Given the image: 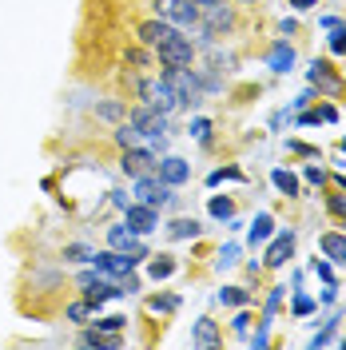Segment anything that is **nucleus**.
<instances>
[{
  "mask_svg": "<svg viewBox=\"0 0 346 350\" xmlns=\"http://www.w3.org/2000/svg\"><path fill=\"white\" fill-rule=\"evenodd\" d=\"M168 88H175V96L183 100V108H195V104H203V80L195 76L191 68H172L163 64V76H159Z\"/></svg>",
  "mask_w": 346,
  "mask_h": 350,
  "instance_id": "obj_1",
  "label": "nucleus"
},
{
  "mask_svg": "<svg viewBox=\"0 0 346 350\" xmlns=\"http://www.w3.org/2000/svg\"><path fill=\"white\" fill-rule=\"evenodd\" d=\"M231 24H235V12H231L223 0L199 8V36H203V40H211V36H219V32H231Z\"/></svg>",
  "mask_w": 346,
  "mask_h": 350,
  "instance_id": "obj_2",
  "label": "nucleus"
},
{
  "mask_svg": "<svg viewBox=\"0 0 346 350\" xmlns=\"http://www.w3.org/2000/svg\"><path fill=\"white\" fill-rule=\"evenodd\" d=\"M131 128L139 131L144 139H159V144H168V116L163 111H155V108H135L131 111V120H128Z\"/></svg>",
  "mask_w": 346,
  "mask_h": 350,
  "instance_id": "obj_3",
  "label": "nucleus"
},
{
  "mask_svg": "<svg viewBox=\"0 0 346 350\" xmlns=\"http://www.w3.org/2000/svg\"><path fill=\"white\" fill-rule=\"evenodd\" d=\"M135 92H139V100H144L148 108L163 111V116H172V111L183 108V100L175 96V88H168L163 80H159V84H135Z\"/></svg>",
  "mask_w": 346,
  "mask_h": 350,
  "instance_id": "obj_4",
  "label": "nucleus"
},
{
  "mask_svg": "<svg viewBox=\"0 0 346 350\" xmlns=\"http://www.w3.org/2000/svg\"><path fill=\"white\" fill-rule=\"evenodd\" d=\"M155 56H159V64H172V68H191V60H195L191 36L175 32V36H172L168 44H159V48H155Z\"/></svg>",
  "mask_w": 346,
  "mask_h": 350,
  "instance_id": "obj_5",
  "label": "nucleus"
},
{
  "mask_svg": "<svg viewBox=\"0 0 346 350\" xmlns=\"http://www.w3.org/2000/svg\"><path fill=\"white\" fill-rule=\"evenodd\" d=\"M135 196L139 203H148V207H168L172 203V187L159 179V175H144V179H135Z\"/></svg>",
  "mask_w": 346,
  "mask_h": 350,
  "instance_id": "obj_6",
  "label": "nucleus"
},
{
  "mask_svg": "<svg viewBox=\"0 0 346 350\" xmlns=\"http://www.w3.org/2000/svg\"><path fill=\"white\" fill-rule=\"evenodd\" d=\"M120 167L131 175V179H144V175H155V155L152 152H144V148H128L124 152V159H120Z\"/></svg>",
  "mask_w": 346,
  "mask_h": 350,
  "instance_id": "obj_7",
  "label": "nucleus"
},
{
  "mask_svg": "<svg viewBox=\"0 0 346 350\" xmlns=\"http://www.w3.org/2000/svg\"><path fill=\"white\" fill-rule=\"evenodd\" d=\"M175 32H179V28H175V24H168V21H159V16H155V21H144L139 24V40L148 44V48H159V44H168L175 36Z\"/></svg>",
  "mask_w": 346,
  "mask_h": 350,
  "instance_id": "obj_8",
  "label": "nucleus"
},
{
  "mask_svg": "<svg viewBox=\"0 0 346 350\" xmlns=\"http://www.w3.org/2000/svg\"><path fill=\"white\" fill-rule=\"evenodd\" d=\"M155 175H159L168 187H179V183H187V179H191V167H187V159H179V155H168V159L155 167Z\"/></svg>",
  "mask_w": 346,
  "mask_h": 350,
  "instance_id": "obj_9",
  "label": "nucleus"
},
{
  "mask_svg": "<svg viewBox=\"0 0 346 350\" xmlns=\"http://www.w3.org/2000/svg\"><path fill=\"white\" fill-rule=\"evenodd\" d=\"M128 227L135 235H148L159 227V207H148V203H139V207H128Z\"/></svg>",
  "mask_w": 346,
  "mask_h": 350,
  "instance_id": "obj_10",
  "label": "nucleus"
},
{
  "mask_svg": "<svg viewBox=\"0 0 346 350\" xmlns=\"http://www.w3.org/2000/svg\"><path fill=\"white\" fill-rule=\"evenodd\" d=\"M310 84L319 88V92H326V96H338L343 92V80L330 72V64H323V60H315L310 64Z\"/></svg>",
  "mask_w": 346,
  "mask_h": 350,
  "instance_id": "obj_11",
  "label": "nucleus"
},
{
  "mask_svg": "<svg viewBox=\"0 0 346 350\" xmlns=\"http://www.w3.org/2000/svg\"><path fill=\"white\" fill-rule=\"evenodd\" d=\"M291 251H295V231H282V235H275L271 251H267V267H282V262L291 259Z\"/></svg>",
  "mask_w": 346,
  "mask_h": 350,
  "instance_id": "obj_12",
  "label": "nucleus"
},
{
  "mask_svg": "<svg viewBox=\"0 0 346 350\" xmlns=\"http://www.w3.org/2000/svg\"><path fill=\"white\" fill-rule=\"evenodd\" d=\"M319 247H323V255L330 262H338V267L346 262V235H338V231H326L323 239H319Z\"/></svg>",
  "mask_w": 346,
  "mask_h": 350,
  "instance_id": "obj_13",
  "label": "nucleus"
},
{
  "mask_svg": "<svg viewBox=\"0 0 346 350\" xmlns=\"http://www.w3.org/2000/svg\"><path fill=\"white\" fill-rule=\"evenodd\" d=\"M267 64H271V72H279V76H282V72H291V68H295V48H291L287 40H279L275 48H271Z\"/></svg>",
  "mask_w": 346,
  "mask_h": 350,
  "instance_id": "obj_14",
  "label": "nucleus"
},
{
  "mask_svg": "<svg viewBox=\"0 0 346 350\" xmlns=\"http://www.w3.org/2000/svg\"><path fill=\"white\" fill-rule=\"evenodd\" d=\"M191 342L195 347H219V327L211 323V319H199V323H195Z\"/></svg>",
  "mask_w": 346,
  "mask_h": 350,
  "instance_id": "obj_15",
  "label": "nucleus"
},
{
  "mask_svg": "<svg viewBox=\"0 0 346 350\" xmlns=\"http://www.w3.org/2000/svg\"><path fill=\"white\" fill-rule=\"evenodd\" d=\"M96 310H100V303H92V299L84 295L80 303H72L64 310V319H68V323H84V319H92V314H96Z\"/></svg>",
  "mask_w": 346,
  "mask_h": 350,
  "instance_id": "obj_16",
  "label": "nucleus"
},
{
  "mask_svg": "<svg viewBox=\"0 0 346 350\" xmlns=\"http://www.w3.org/2000/svg\"><path fill=\"white\" fill-rule=\"evenodd\" d=\"M199 231H203V227H199V219H175L172 227H168V235H172V239H199Z\"/></svg>",
  "mask_w": 346,
  "mask_h": 350,
  "instance_id": "obj_17",
  "label": "nucleus"
},
{
  "mask_svg": "<svg viewBox=\"0 0 346 350\" xmlns=\"http://www.w3.org/2000/svg\"><path fill=\"white\" fill-rule=\"evenodd\" d=\"M135 239H139V235L131 231L128 223H120V227H111V231H108V243L116 247V251H128V247H131Z\"/></svg>",
  "mask_w": 346,
  "mask_h": 350,
  "instance_id": "obj_18",
  "label": "nucleus"
},
{
  "mask_svg": "<svg viewBox=\"0 0 346 350\" xmlns=\"http://www.w3.org/2000/svg\"><path fill=\"white\" fill-rule=\"evenodd\" d=\"M148 275H152L155 283H159V279H172V275H175V259H172V255H152Z\"/></svg>",
  "mask_w": 346,
  "mask_h": 350,
  "instance_id": "obj_19",
  "label": "nucleus"
},
{
  "mask_svg": "<svg viewBox=\"0 0 346 350\" xmlns=\"http://www.w3.org/2000/svg\"><path fill=\"white\" fill-rule=\"evenodd\" d=\"M271 235H275V219L267 215V211L255 215V223H251V243H263V239H271Z\"/></svg>",
  "mask_w": 346,
  "mask_h": 350,
  "instance_id": "obj_20",
  "label": "nucleus"
},
{
  "mask_svg": "<svg viewBox=\"0 0 346 350\" xmlns=\"http://www.w3.org/2000/svg\"><path fill=\"white\" fill-rule=\"evenodd\" d=\"M116 144H120L124 152H128V148H144V135L131 128V124H120V128H116Z\"/></svg>",
  "mask_w": 346,
  "mask_h": 350,
  "instance_id": "obj_21",
  "label": "nucleus"
},
{
  "mask_svg": "<svg viewBox=\"0 0 346 350\" xmlns=\"http://www.w3.org/2000/svg\"><path fill=\"white\" fill-rule=\"evenodd\" d=\"M271 183L279 187L282 196H299V179H295L291 172H282V167H275V172H271Z\"/></svg>",
  "mask_w": 346,
  "mask_h": 350,
  "instance_id": "obj_22",
  "label": "nucleus"
},
{
  "mask_svg": "<svg viewBox=\"0 0 346 350\" xmlns=\"http://www.w3.org/2000/svg\"><path fill=\"white\" fill-rule=\"evenodd\" d=\"M219 303L223 306H247L251 303V295H247L243 286H223V291H219Z\"/></svg>",
  "mask_w": 346,
  "mask_h": 350,
  "instance_id": "obj_23",
  "label": "nucleus"
},
{
  "mask_svg": "<svg viewBox=\"0 0 346 350\" xmlns=\"http://www.w3.org/2000/svg\"><path fill=\"white\" fill-rule=\"evenodd\" d=\"M235 215V203L227 196H211V219H231Z\"/></svg>",
  "mask_w": 346,
  "mask_h": 350,
  "instance_id": "obj_24",
  "label": "nucleus"
},
{
  "mask_svg": "<svg viewBox=\"0 0 346 350\" xmlns=\"http://www.w3.org/2000/svg\"><path fill=\"white\" fill-rule=\"evenodd\" d=\"M175 306H179L175 295H155V299H148V310H155V314H172Z\"/></svg>",
  "mask_w": 346,
  "mask_h": 350,
  "instance_id": "obj_25",
  "label": "nucleus"
},
{
  "mask_svg": "<svg viewBox=\"0 0 346 350\" xmlns=\"http://www.w3.org/2000/svg\"><path fill=\"white\" fill-rule=\"evenodd\" d=\"M64 259H72V262H92V259H96V251H92V247H84V243H72V247H64Z\"/></svg>",
  "mask_w": 346,
  "mask_h": 350,
  "instance_id": "obj_26",
  "label": "nucleus"
},
{
  "mask_svg": "<svg viewBox=\"0 0 346 350\" xmlns=\"http://www.w3.org/2000/svg\"><path fill=\"white\" fill-rule=\"evenodd\" d=\"M326 211L338 215V219H346V187L343 191H334V196H326Z\"/></svg>",
  "mask_w": 346,
  "mask_h": 350,
  "instance_id": "obj_27",
  "label": "nucleus"
},
{
  "mask_svg": "<svg viewBox=\"0 0 346 350\" xmlns=\"http://www.w3.org/2000/svg\"><path fill=\"white\" fill-rule=\"evenodd\" d=\"M330 52H334V56H346V28L343 24L330 28Z\"/></svg>",
  "mask_w": 346,
  "mask_h": 350,
  "instance_id": "obj_28",
  "label": "nucleus"
},
{
  "mask_svg": "<svg viewBox=\"0 0 346 350\" xmlns=\"http://www.w3.org/2000/svg\"><path fill=\"white\" fill-rule=\"evenodd\" d=\"M96 116H100V120H120V116H128V108H124V104H116V100H108V104H100V108H96Z\"/></svg>",
  "mask_w": 346,
  "mask_h": 350,
  "instance_id": "obj_29",
  "label": "nucleus"
},
{
  "mask_svg": "<svg viewBox=\"0 0 346 350\" xmlns=\"http://www.w3.org/2000/svg\"><path fill=\"white\" fill-rule=\"evenodd\" d=\"M96 327H100V330H108V334H116V330H124V327H128V319H124V314H108V319H96Z\"/></svg>",
  "mask_w": 346,
  "mask_h": 350,
  "instance_id": "obj_30",
  "label": "nucleus"
},
{
  "mask_svg": "<svg viewBox=\"0 0 346 350\" xmlns=\"http://www.w3.org/2000/svg\"><path fill=\"white\" fill-rule=\"evenodd\" d=\"M235 262H239V247H235V243H227V247L219 251L215 267H219V271H223V267H235Z\"/></svg>",
  "mask_w": 346,
  "mask_h": 350,
  "instance_id": "obj_31",
  "label": "nucleus"
},
{
  "mask_svg": "<svg viewBox=\"0 0 346 350\" xmlns=\"http://www.w3.org/2000/svg\"><path fill=\"white\" fill-rule=\"evenodd\" d=\"M223 179H243V172H239V167H223V172H211V175H207V183H211V187H219Z\"/></svg>",
  "mask_w": 346,
  "mask_h": 350,
  "instance_id": "obj_32",
  "label": "nucleus"
},
{
  "mask_svg": "<svg viewBox=\"0 0 346 350\" xmlns=\"http://www.w3.org/2000/svg\"><path fill=\"white\" fill-rule=\"evenodd\" d=\"M306 183H315V187H323V183H326V172H323V167H306Z\"/></svg>",
  "mask_w": 346,
  "mask_h": 350,
  "instance_id": "obj_33",
  "label": "nucleus"
},
{
  "mask_svg": "<svg viewBox=\"0 0 346 350\" xmlns=\"http://www.w3.org/2000/svg\"><path fill=\"white\" fill-rule=\"evenodd\" d=\"M315 310V299H306V295H295V314H310Z\"/></svg>",
  "mask_w": 346,
  "mask_h": 350,
  "instance_id": "obj_34",
  "label": "nucleus"
},
{
  "mask_svg": "<svg viewBox=\"0 0 346 350\" xmlns=\"http://www.w3.org/2000/svg\"><path fill=\"white\" fill-rule=\"evenodd\" d=\"M207 131H211L207 120H195V124H191V135H195V139H203V144H207Z\"/></svg>",
  "mask_w": 346,
  "mask_h": 350,
  "instance_id": "obj_35",
  "label": "nucleus"
},
{
  "mask_svg": "<svg viewBox=\"0 0 346 350\" xmlns=\"http://www.w3.org/2000/svg\"><path fill=\"white\" fill-rule=\"evenodd\" d=\"M315 271H319V279H326V283H334V271H330V262L315 259Z\"/></svg>",
  "mask_w": 346,
  "mask_h": 350,
  "instance_id": "obj_36",
  "label": "nucleus"
},
{
  "mask_svg": "<svg viewBox=\"0 0 346 350\" xmlns=\"http://www.w3.org/2000/svg\"><path fill=\"white\" fill-rule=\"evenodd\" d=\"M247 323H251V314H247V310H243V314H239L235 323H231V327H235V334H247Z\"/></svg>",
  "mask_w": 346,
  "mask_h": 350,
  "instance_id": "obj_37",
  "label": "nucleus"
},
{
  "mask_svg": "<svg viewBox=\"0 0 346 350\" xmlns=\"http://www.w3.org/2000/svg\"><path fill=\"white\" fill-rule=\"evenodd\" d=\"M251 342H255V347H267V323H263V327L255 330V338H251Z\"/></svg>",
  "mask_w": 346,
  "mask_h": 350,
  "instance_id": "obj_38",
  "label": "nucleus"
},
{
  "mask_svg": "<svg viewBox=\"0 0 346 350\" xmlns=\"http://www.w3.org/2000/svg\"><path fill=\"white\" fill-rule=\"evenodd\" d=\"M319 0H291V8H299V12H306V8H315Z\"/></svg>",
  "mask_w": 346,
  "mask_h": 350,
  "instance_id": "obj_39",
  "label": "nucleus"
},
{
  "mask_svg": "<svg viewBox=\"0 0 346 350\" xmlns=\"http://www.w3.org/2000/svg\"><path fill=\"white\" fill-rule=\"evenodd\" d=\"M239 4H255V0H239Z\"/></svg>",
  "mask_w": 346,
  "mask_h": 350,
  "instance_id": "obj_40",
  "label": "nucleus"
},
{
  "mask_svg": "<svg viewBox=\"0 0 346 350\" xmlns=\"http://www.w3.org/2000/svg\"><path fill=\"white\" fill-rule=\"evenodd\" d=\"M343 152H346V139H343Z\"/></svg>",
  "mask_w": 346,
  "mask_h": 350,
  "instance_id": "obj_41",
  "label": "nucleus"
}]
</instances>
